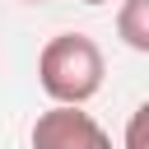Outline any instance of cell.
<instances>
[{
	"label": "cell",
	"instance_id": "cell-2",
	"mask_svg": "<svg viewBox=\"0 0 149 149\" xmlns=\"http://www.w3.org/2000/svg\"><path fill=\"white\" fill-rule=\"evenodd\" d=\"M33 149H112V135L70 102H51L37 121H33Z\"/></svg>",
	"mask_w": 149,
	"mask_h": 149
},
{
	"label": "cell",
	"instance_id": "cell-3",
	"mask_svg": "<svg viewBox=\"0 0 149 149\" xmlns=\"http://www.w3.org/2000/svg\"><path fill=\"white\" fill-rule=\"evenodd\" d=\"M116 37L130 51L149 56V0H121V9H116Z\"/></svg>",
	"mask_w": 149,
	"mask_h": 149
},
{
	"label": "cell",
	"instance_id": "cell-4",
	"mask_svg": "<svg viewBox=\"0 0 149 149\" xmlns=\"http://www.w3.org/2000/svg\"><path fill=\"white\" fill-rule=\"evenodd\" d=\"M121 149H149V98L130 112L126 121V135H121Z\"/></svg>",
	"mask_w": 149,
	"mask_h": 149
},
{
	"label": "cell",
	"instance_id": "cell-6",
	"mask_svg": "<svg viewBox=\"0 0 149 149\" xmlns=\"http://www.w3.org/2000/svg\"><path fill=\"white\" fill-rule=\"evenodd\" d=\"M23 5H42V0H23Z\"/></svg>",
	"mask_w": 149,
	"mask_h": 149
},
{
	"label": "cell",
	"instance_id": "cell-5",
	"mask_svg": "<svg viewBox=\"0 0 149 149\" xmlns=\"http://www.w3.org/2000/svg\"><path fill=\"white\" fill-rule=\"evenodd\" d=\"M84 5H107V0H84Z\"/></svg>",
	"mask_w": 149,
	"mask_h": 149
},
{
	"label": "cell",
	"instance_id": "cell-1",
	"mask_svg": "<svg viewBox=\"0 0 149 149\" xmlns=\"http://www.w3.org/2000/svg\"><path fill=\"white\" fill-rule=\"evenodd\" d=\"M102 74H107L102 47L88 33H56L37 56V84L51 102L84 107L102 88Z\"/></svg>",
	"mask_w": 149,
	"mask_h": 149
}]
</instances>
